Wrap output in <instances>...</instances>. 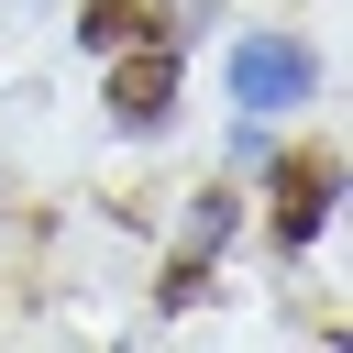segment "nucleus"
<instances>
[{
	"label": "nucleus",
	"instance_id": "f257e3e1",
	"mask_svg": "<svg viewBox=\"0 0 353 353\" xmlns=\"http://www.w3.org/2000/svg\"><path fill=\"white\" fill-rule=\"evenodd\" d=\"M221 88H232V110L287 121V110H309V99H320V55H309L298 33H243V44L221 55Z\"/></svg>",
	"mask_w": 353,
	"mask_h": 353
},
{
	"label": "nucleus",
	"instance_id": "f03ea898",
	"mask_svg": "<svg viewBox=\"0 0 353 353\" xmlns=\"http://www.w3.org/2000/svg\"><path fill=\"white\" fill-rule=\"evenodd\" d=\"M265 188H276V199H265V243H276V254H309V243L331 232V210H342V165H331V154H276Z\"/></svg>",
	"mask_w": 353,
	"mask_h": 353
},
{
	"label": "nucleus",
	"instance_id": "7ed1b4c3",
	"mask_svg": "<svg viewBox=\"0 0 353 353\" xmlns=\"http://www.w3.org/2000/svg\"><path fill=\"white\" fill-rule=\"evenodd\" d=\"M176 55H188V44H121V55H110L99 99H110L121 132H154V121L176 110Z\"/></svg>",
	"mask_w": 353,
	"mask_h": 353
},
{
	"label": "nucleus",
	"instance_id": "20e7f679",
	"mask_svg": "<svg viewBox=\"0 0 353 353\" xmlns=\"http://www.w3.org/2000/svg\"><path fill=\"white\" fill-rule=\"evenodd\" d=\"M77 44H88V55H121V44H199V11L176 22L165 0H77Z\"/></svg>",
	"mask_w": 353,
	"mask_h": 353
},
{
	"label": "nucleus",
	"instance_id": "39448f33",
	"mask_svg": "<svg viewBox=\"0 0 353 353\" xmlns=\"http://www.w3.org/2000/svg\"><path fill=\"white\" fill-rule=\"evenodd\" d=\"M232 221H243V199H232V188H199V199H188V221H176V254H188V265H210V254L232 243Z\"/></svg>",
	"mask_w": 353,
	"mask_h": 353
}]
</instances>
